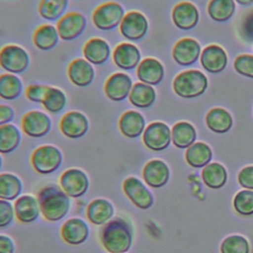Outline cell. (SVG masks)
<instances>
[{
  "label": "cell",
  "instance_id": "e0dca14e",
  "mask_svg": "<svg viewBox=\"0 0 253 253\" xmlns=\"http://www.w3.org/2000/svg\"><path fill=\"white\" fill-rule=\"evenodd\" d=\"M201 55V46L199 42L190 38H185L176 42L173 47L172 56L176 63L188 66L195 63Z\"/></svg>",
  "mask_w": 253,
  "mask_h": 253
},
{
  "label": "cell",
  "instance_id": "3957f363",
  "mask_svg": "<svg viewBox=\"0 0 253 253\" xmlns=\"http://www.w3.org/2000/svg\"><path fill=\"white\" fill-rule=\"evenodd\" d=\"M208 88V78L196 69L186 70L178 74L173 81L174 92L182 98H195L202 95Z\"/></svg>",
  "mask_w": 253,
  "mask_h": 253
},
{
  "label": "cell",
  "instance_id": "f1b7e54d",
  "mask_svg": "<svg viewBox=\"0 0 253 253\" xmlns=\"http://www.w3.org/2000/svg\"><path fill=\"white\" fill-rule=\"evenodd\" d=\"M23 192V182L16 174H0V200L15 201Z\"/></svg>",
  "mask_w": 253,
  "mask_h": 253
},
{
  "label": "cell",
  "instance_id": "ab89813d",
  "mask_svg": "<svg viewBox=\"0 0 253 253\" xmlns=\"http://www.w3.org/2000/svg\"><path fill=\"white\" fill-rule=\"evenodd\" d=\"M221 253H249L248 241L240 235L226 237L220 246Z\"/></svg>",
  "mask_w": 253,
  "mask_h": 253
},
{
  "label": "cell",
  "instance_id": "4316f807",
  "mask_svg": "<svg viewBox=\"0 0 253 253\" xmlns=\"http://www.w3.org/2000/svg\"><path fill=\"white\" fill-rule=\"evenodd\" d=\"M156 99V92L151 85L137 82L132 85L128 95L129 103L139 109H146L153 105Z\"/></svg>",
  "mask_w": 253,
  "mask_h": 253
},
{
  "label": "cell",
  "instance_id": "52a82bcc",
  "mask_svg": "<svg viewBox=\"0 0 253 253\" xmlns=\"http://www.w3.org/2000/svg\"><path fill=\"white\" fill-rule=\"evenodd\" d=\"M89 186L88 175L79 168H69L59 178V187L73 199L83 197L89 190Z\"/></svg>",
  "mask_w": 253,
  "mask_h": 253
},
{
  "label": "cell",
  "instance_id": "9c48e42d",
  "mask_svg": "<svg viewBox=\"0 0 253 253\" xmlns=\"http://www.w3.org/2000/svg\"><path fill=\"white\" fill-rule=\"evenodd\" d=\"M51 126L52 122L49 116L38 110L26 113L21 122V127L24 133L34 138L45 136L50 131Z\"/></svg>",
  "mask_w": 253,
  "mask_h": 253
},
{
  "label": "cell",
  "instance_id": "484cf974",
  "mask_svg": "<svg viewBox=\"0 0 253 253\" xmlns=\"http://www.w3.org/2000/svg\"><path fill=\"white\" fill-rule=\"evenodd\" d=\"M84 58L91 64L101 65L107 62L111 55L109 43L101 38H92L83 46Z\"/></svg>",
  "mask_w": 253,
  "mask_h": 253
},
{
  "label": "cell",
  "instance_id": "d6a6232c",
  "mask_svg": "<svg viewBox=\"0 0 253 253\" xmlns=\"http://www.w3.org/2000/svg\"><path fill=\"white\" fill-rule=\"evenodd\" d=\"M212 157L210 146L204 142H195L186 151V160L190 166L201 168L208 165Z\"/></svg>",
  "mask_w": 253,
  "mask_h": 253
},
{
  "label": "cell",
  "instance_id": "30bf717a",
  "mask_svg": "<svg viewBox=\"0 0 253 253\" xmlns=\"http://www.w3.org/2000/svg\"><path fill=\"white\" fill-rule=\"evenodd\" d=\"M142 141L149 150L162 151L166 149L172 141L171 130L166 124L153 122L145 127L142 133Z\"/></svg>",
  "mask_w": 253,
  "mask_h": 253
},
{
  "label": "cell",
  "instance_id": "7402d4cb",
  "mask_svg": "<svg viewBox=\"0 0 253 253\" xmlns=\"http://www.w3.org/2000/svg\"><path fill=\"white\" fill-rule=\"evenodd\" d=\"M200 60L206 71L211 73H219L227 64V55L224 49L219 45L210 44L202 51Z\"/></svg>",
  "mask_w": 253,
  "mask_h": 253
},
{
  "label": "cell",
  "instance_id": "60d3db41",
  "mask_svg": "<svg viewBox=\"0 0 253 253\" xmlns=\"http://www.w3.org/2000/svg\"><path fill=\"white\" fill-rule=\"evenodd\" d=\"M233 67L237 73L248 78H253V55L240 54L233 63Z\"/></svg>",
  "mask_w": 253,
  "mask_h": 253
},
{
  "label": "cell",
  "instance_id": "5bb4252c",
  "mask_svg": "<svg viewBox=\"0 0 253 253\" xmlns=\"http://www.w3.org/2000/svg\"><path fill=\"white\" fill-rule=\"evenodd\" d=\"M132 88V80L124 72L112 74L105 82L104 92L108 99L113 102H121L128 97Z\"/></svg>",
  "mask_w": 253,
  "mask_h": 253
},
{
  "label": "cell",
  "instance_id": "44dd1931",
  "mask_svg": "<svg viewBox=\"0 0 253 253\" xmlns=\"http://www.w3.org/2000/svg\"><path fill=\"white\" fill-rule=\"evenodd\" d=\"M67 75L72 84L77 87L89 86L95 77V71L90 62L83 58L72 60L67 68Z\"/></svg>",
  "mask_w": 253,
  "mask_h": 253
},
{
  "label": "cell",
  "instance_id": "f35d334b",
  "mask_svg": "<svg viewBox=\"0 0 253 253\" xmlns=\"http://www.w3.org/2000/svg\"><path fill=\"white\" fill-rule=\"evenodd\" d=\"M233 207L241 215L253 214V191L243 190L238 192L234 197Z\"/></svg>",
  "mask_w": 253,
  "mask_h": 253
},
{
  "label": "cell",
  "instance_id": "836d02e7",
  "mask_svg": "<svg viewBox=\"0 0 253 253\" xmlns=\"http://www.w3.org/2000/svg\"><path fill=\"white\" fill-rule=\"evenodd\" d=\"M23 92V83L21 79L12 73H3L0 75V98L12 101L21 96Z\"/></svg>",
  "mask_w": 253,
  "mask_h": 253
},
{
  "label": "cell",
  "instance_id": "6da1fadb",
  "mask_svg": "<svg viewBox=\"0 0 253 253\" xmlns=\"http://www.w3.org/2000/svg\"><path fill=\"white\" fill-rule=\"evenodd\" d=\"M100 242L108 253H126L133 241V229L125 218L116 216L103 225Z\"/></svg>",
  "mask_w": 253,
  "mask_h": 253
},
{
  "label": "cell",
  "instance_id": "9a60e30c",
  "mask_svg": "<svg viewBox=\"0 0 253 253\" xmlns=\"http://www.w3.org/2000/svg\"><path fill=\"white\" fill-rule=\"evenodd\" d=\"M90 228L88 223L79 217H72L66 220L60 228V236L68 245L83 244L89 237Z\"/></svg>",
  "mask_w": 253,
  "mask_h": 253
},
{
  "label": "cell",
  "instance_id": "d6986e66",
  "mask_svg": "<svg viewBox=\"0 0 253 253\" xmlns=\"http://www.w3.org/2000/svg\"><path fill=\"white\" fill-rule=\"evenodd\" d=\"M170 172L167 164L159 159L148 161L142 170V177L146 185L151 188H161L169 180Z\"/></svg>",
  "mask_w": 253,
  "mask_h": 253
},
{
  "label": "cell",
  "instance_id": "f6af8a7d",
  "mask_svg": "<svg viewBox=\"0 0 253 253\" xmlns=\"http://www.w3.org/2000/svg\"><path fill=\"white\" fill-rule=\"evenodd\" d=\"M15 118V111L8 105H0V126L10 124Z\"/></svg>",
  "mask_w": 253,
  "mask_h": 253
},
{
  "label": "cell",
  "instance_id": "ffe728a7",
  "mask_svg": "<svg viewBox=\"0 0 253 253\" xmlns=\"http://www.w3.org/2000/svg\"><path fill=\"white\" fill-rule=\"evenodd\" d=\"M88 220L94 225H104L115 215L114 205L107 199L98 198L89 203L86 209Z\"/></svg>",
  "mask_w": 253,
  "mask_h": 253
},
{
  "label": "cell",
  "instance_id": "8992f818",
  "mask_svg": "<svg viewBox=\"0 0 253 253\" xmlns=\"http://www.w3.org/2000/svg\"><path fill=\"white\" fill-rule=\"evenodd\" d=\"M30 65V55L27 50L17 44H7L0 49V67L8 73L21 74Z\"/></svg>",
  "mask_w": 253,
  "mask_h": 253
},
{
  "label": "cell",
  "instance_id": "7dc6e473",
  "mask_svg": "<svg viewBox=\"0 0 253 253\" xmlns=\"http://www.w3.org/2000/svg\"><path fill=\"white\" fill-rule=\"evenodd\" d=\"M237 3H239V4H241V5H245V6H247V5H250V4H252L253 3V0H235Z\"/></svg>",
  "mask_w": 253,
  "mask_h": 253
},
{
  "label": "cell",
  "instance_id": "ee69618b",
  "mask_svg": "<svg viewBox=\"0 0 253 253\" xmlns=\"http://www.w3.org/2000/svg\"><path fill=\"white\" fill-rule=\"evenodd\" d=\"M238 182L245 189L253 190V166H247L239 172Z\"/></svg>",
  "mask_w": 253,
  "mask_h": 253
},
{
  "label": "cell",
  "instance_id": "b9f144b4",
  "mask_svg": "<svg viewBox=\"0 0 253 253\" xmlns=\"http://www.w3.org/2000/svg\"><path fill=\"white\" fill-rule=\"evenodd\" d=\"M14 205L10 201L0 200V228H5L15 219Z\"/></svg>",
  "mask_w": 253,
  "mask_h": 253
},
{
  "label": "cell",
  "instance_id": "e575fe53",
  "mask_svg": "<svg viewBox=\"0 0 253 253\" xmlns=\"http://www.w3.org/2000/svg\"><path fill=\"white\" fill-rule=\"evenodd\" d=\"M202 178L208 187L211 189H219L225 184L227 173L221 164L213 162L205 166L202 172Z\"/></svg>",
  "mask_w": 253,
  "mask_h": 253
},
{
  "label": "cell",
  "instance_id": "2e32d148",
  "mask_svg": "<svg viewBox=\"0 0 253 253\" xmlns=\"http://www.w3.org/2000/svg\"><path fill=\"white\" fill-rule=\"evenodd\" d=\"M14 211L17 220L25 224L35 222L42 214L39 200L33 195H23L15 200Z\"/></svg>",
  "mask_w": 253,
  "mask_h": 253
},
{
  "label": "cell",
  "instance_id": "74e56055",
  "mask_svg": "<svg viewBox=\"0 0 253 253\" xmlns=\"http://www.w3.org/2000/svg\"><path fill=\"white\" fill-rule=\"evenodd\" d=\"M66 103V95L61 89L48 86L42 105L48 113L58 114L65 108Z\"/></svg>",
  "mask_w": 253,
  "mask_h": 253
},
{
  "label": "cell",
  "instance_id": "c3c4849f",
  "mask_svg": "<svg viewBox=\"0 0 253 253\" xmlns=\"http://www.w3.org/2000/svg\"><path fill=\"white\" fill-rule=\"evenodd\" d=\"M2 165H3V159H2V156H1V153H0V169L2 168Z\"/></svg>",
  "mask_w": 253,
  "mask_h": 253
},
{
  "label": "cell",
  "instance_id": "603a6c76",
  "mask_svg": "<svg viewBox=\"0 0 253 253\" xmlns=\"http://www.w3.org/2000/svg\"><path fill=\"white\" fill-rule=\"evenodd\" d=\"M172 20L177 28L185 31L191 30L199 22V11L190 2H180L173 8Z\"/></svg>",
  "mask_w": 253,
  "mask_h": 253
},
{
  "label": "cell",
  "instance_id": "1f68e13d",
  "mask_svg": "<svg viewBox=\"0 0 253 253\" xmlns=\"http://www.w3.org/2000/svg\"><path fill=\"white\" fill-rule=\"evenodd\" d=\"M197 132L195 127L187 122H179L174 125L171 130L173 144L178 148H188L196 140Z\"/></svg>",
  "mask_w": 253,
  "mask_h": 253
},
{
  "label": "cell",
  "instance_id": "4fadbf2b",
  "mask_svg": "<svg viewBox=\"0 0 253 253\" xmlns=\"http://www.w3.org/2000/svg\"><path fill=\"white\" fill-rule=\"evenodd\" d=\"M59 129L68 138L77 139L83 137L89 129L88 118L81 112L70 111L61 118Z\"/></svg>",
  "mask_w": 253,
  "mask_h": 253
},
{
  "label": "cell",
  "instance_id": "ac0fdd59",
  "mask_svg": "<svg viewBox=\"0 0 253 253\" xmlns=\"http://www.w3.org/2000/svg\"><path fill=\"white\" fill-rule=\"evenodd\" d=\"M141 54L137 46L129 42L119 43L113 52L115 64L123 70H132L140 63Z\"/></svg>",
  "mask_w": 253,
  "mask_h": 253
},
{
  "label": "cell",
  "instance_id": "7c38bea8",
  "mask_svg": "<svg viewBox=\"0 0 253 253\" xmlns=\"http://www.w3.org/2000/svg\"><path fill=\"white\" fill-rule=\"evenodd\" d=\"M87 26L86 18L79 12H69L63 15L56 24V30L62 41H73L80 37Z\"/></svg>",
  "mask_w": 253,
  "mask_h": 253
},
{
  "label": "cell",
  "instance_id": "83f0119b",
  "mask_svg": "<svg viewBox=\"0 0 253 253\" xmlns=\"http://www.w3.org/2000/svg\"><path fill=\"white\" fill-rule=\"evenodd\" d=\"M59 36L55 27L49 24H43L36 29L33 35L35 46L41 50H50L58 43Z\"/></svg>",
  "mask_w": 253,
  "mask_h": 253
},
{
  "label": "cell",
  "instance_id": "7bdbcfd3",
  "mask_svg": "<svg viewBox=\"0 0 253 253\" xmlns=\"http://www.w3.org/2000/svg\"><path fill=\"white\" fill-rule=\"evenodd\" d=\"M48 86L46 85H40V84H32L26 90V97L29 101L33 103L42 104L43 98L45 96L46 90Z\"/></svg>",
  "mask_w": 253,
  "mask_h": 253
},
{
  "label": "cell",
  "instance_id": "277c9868",
  "mask_svg": "<svg viewBox=\"0 0 253 253\" xmlns=\"http://www.w3.org/2000/svg\"><path fill=\"white\" fill-rule=\"evenodd\" d=\"M63 161L61 150L50 144L37 147L31 155V164L34 170L42 175H49L57 171Z\"/></svg>",
  "mask_w": 253,
  "mask_h": 253
},
{
  "label": "cell",
  "instance_id": "ba28073f",
  "mask_svg": "<svg viewBox=\"0 0 253 253\" xmlns=\"http://www.w3.org/2000/svg\"><path fill=\"white\" fill-rule=\"evenodd\" d=\"M123 192L138 209L148 210L154 203V198L145 184L136 177L129 176L123 182Z\"/></svg>",
  "mask_w": 253,
  "mask_h": 253
},
{
  "label": "cell",
  "instance_id": "8d00e7d4",
  "mask_svg": "<svg viewBox=\"0 0 253 253\" xmlns=\"http://www.w3.org/2000/svg\"><path fill=\"white\" fill-rule=\"evenodd\" d=\"M68 6V0H41L39 14L47 21L59 20Z\"/></svg>",
  "mask_w": 253,
  "mask_h": 253
},
{
  "label": "cell",
  "instance_id": "f546056e",
  "mask_svg": "<svg viewBox=\"0 0 253 253\" xmlns=\"http://www.w3.org/2000/svg\"><path fill=\"white\" fill-rule=\"evenodd\" d=\"M22 140V134L18 126L7 124L0 126V153L9 154L15 151Z\"/></svg>",
  "mask_w": 253,
  "mask_h": 253
},
{
  "label": "cell",
  "instance_id": "d4e9b609",
  "mask_svg": "<svg viewBox=\"0 0 253 253\" xmlns=\"http://www.w3.org/2000/svg\"><path fill=\"white\" fill-rule=\"evenodd\" d=\"M136 76L142 83L157 85L164 77V67L156 58L146 57L138 64Z\"/></svg>",
  "mask_w": 253,
  "mask_h": 253
},
{
  "label": "cell",
  "instance_id": "cb8c5ba5",
  "mask_svg": "<svg viewBox=\"0 0 253 253\" xmlns=\"http://www.w3.org/2000/svg\"><path fill=\"white\" fill-rule=\"evenodd\" d=\"M145 127V119L142 114L137 111H126L119 120L120 131L127 138H136L140 136Z\"/></svg>",
  "mask_w": 253,
  "mask_h": 253
},
{
  "label": "cell",
  "instance_id": "4dcf8cb0",
  "mask_svg": "<svg viewBox=\"0 0 253 253\" xmlns=\"http://www.w3.org/2000/svg\"><path fill=\"white\" fill-rule=\"evenodd\" d=\"M208 127L216 133H224L232 126V118L230 114L221 108H213L206 116Z\"/></svg>",
  "mask_w": 253,
  "mask_h": 253
},
{
  "label": "cell",
  "instance_id": "d590c367",
  "mask_svg": "<svg viewBox=\"0 0 253 253\" xmlns=\"http://www.w3.org/2000/svg\"><path fill=\"white\" fill-rule=\"evenodd\" d=\"M234 11V0H211L208 5L209 16L215 22H225L229 20Z\"/></svg>",
  "mask_w": 253,
  "mask_h": 253
},
{
  "label": "cell",
  "instance_id": "5b68a950",
  "mask_svg": "<svg viewBox=\"0 0 253 253\" xmlns=\"http://www.w3.org/2000/svg\"><path fill=\"white\" fill-rule=\"evenodd\" d=\"M124 7L114 1L99 5L92 14V21L95 27L101 31H111L118 26L125 17Z\"/></svg>",
  "mask_w": 253,
  "mask_h": 253
},
{
  "label": "cell",
  "instance_id": "8fae6325",
  "mask_svg": "<svg viewBox=\"0 0 253 253\" xmlns=\"http://www.w3.org/2000/svg\"><path fill=\"white\" fill-rule=\"evenodd\" d=\"M148 31V21L146 17L137 11L126 13L120 24L121 35L130 42L142 40Z\"/></svg>",
  "mask_w": 253,
  "mask_h": 253
},
{
  "label": "cell",
  "instance_id": "7a4b0ae2",
  "mask_svg": "<svg viewBox=\"0 0 253 253\" xmlns=\"http://www.w3.org/2000/svg\"><path fill=\"white\" fill-rule=\"evenodd\" d=\"M41 212L43 218L50 222H56L64 218L70 211V197L58 186L47 185L38 192Z\"/></svg>",
  "mask_w": 253,
  "mask_h": 253
},
{
  "label": "cell",
  "instance_id": "bcb514c9",
  "mask_svg": "<svg viewBox=\"0 0 253 253\" xmlns=\"http://www.w3.org/2000/svg\"><path fill=\"white\" fill-rule=\"evenodd\" d=\"M16 246L12 237L0 234V253H15Z\"/></svg>",
  "mask_w": 253,
  "mask_h": 253
}]
</instances>
